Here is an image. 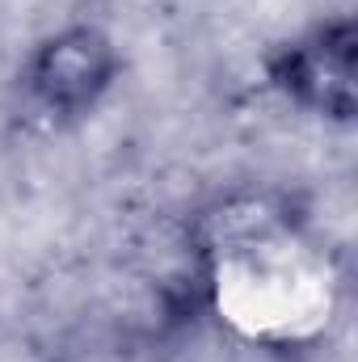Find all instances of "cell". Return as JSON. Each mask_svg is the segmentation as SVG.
I'll return each instance as SVG.
<instances>
[{"mask_svg": "<svg viewBox=\"0 0 358 362\" xmlns=\"http://www.w3.org/2000/svg\"><path fill=\"white\" fill-rule=\"evenodd\" d=\"M118 76L122 55L114 38L97 21H68L25 51L17 68V97L25 118L38 127L68 131L101 110Z\"/></svg>", "mask_w": 358, "mask_h": 362, "instance_id": "obj_1", "label": "cell"}, {"mask_svg": "<svg viewBox=\"0 0 358 362\" xmlns=\"http://www.w3.org/2000/svg\"><path fill=\"white\" fill-rule=\"evenodd\" d=\"M262 68L266 85L287 105L337 127L358 118V25L350 13L282 38L266 51Z\"/></svg>", "mask_w": 358, "mask_h": 362, "instance_id": "obj_2", "label": "cell"}]
</instances>
